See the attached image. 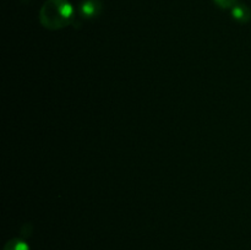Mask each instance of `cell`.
Returning <instances> with one entry per match:
<instances>
[{
    "label": "cell",
    "instance_id": "obj_2",
    "mask_svg": "<svg viewBox=\"0 0 251 250\" xmlns=\"http://www.w3.org/2000/svg\"><path fill=\"white\" fill-rule=\"evenodd\" d=\"M78 10H80V16L82 19H96L102 14L103 2L102 0H82Z\"/></svg>",
    "mask_w": 251,
    "mask_h": 250
},
{
    "label": "cell",
    "instance_id": "obj_3",
    "mask_svg": "<svg viewBox=\"0 0 251 250\" xmlns=\"http://www.w3.org/2000/svg\"><path fill=\"white\" fill-rule=\"evenodd\" d=\"M232 17L239 24H248L251 20V10L244 4H237L232 9Z\"/></svg>",
    "mask_w": 251,
    "mask_h": 250
},
{
    "label": "cell",
    "instance_id": "obj_1",
    "mask_svg": "<svg viewBox=\"0 0 251 250\" xmlns=\"http://www.w3.org/2000/svg\"><path fill=\"white\" fill-rule=\"evenodd\" d=\"M75 20L74 7L68 0H47L39 11V21L47 29H61Z\"/></svg>",
    "mask_w": 251,
    "mask_h": 250
},
{
    "label": "cell",
    "instance_id": "obj_4",
    "mask_svg": "<svg viewBox=\"0 0 251 250\" xmlns=\"http://www.w3.org/2000/svg\"><path fill=\"white\" fill-rule=\"evenodd\" d=\"M2 250H29V247L24 239L14 238V239L9 240V242L5 244L4 249Z\"/></svg>",
    "mask_w": 251,
    "mask_h": 250
},
{
    "label": "cell",
    "instance_id": "obj_5",
    "mask_svg": "<svg viewBox=\"0 0 251 250\" xmlns=\"http://www.w3.org/2000/svg\"><path fill=\"white\" fill-rule=\"evenodd\" d=\"M215 4L221 9H233L237 5L238 0H213Z\"/></svg>",
    "mask_w": 251,
    "mask_h": 250
}]
</instances>
